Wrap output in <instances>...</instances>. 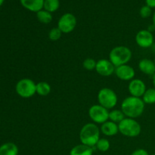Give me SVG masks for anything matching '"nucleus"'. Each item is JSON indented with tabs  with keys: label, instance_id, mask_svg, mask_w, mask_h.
<instances>
[{
	"label": "nucleus",
	"instance_id": "1",
	"mask_svg": "<svg viewBox=\"0 0 155 155\" xmlns=\"http://www.w3.org/2000/svg\"><path fill=\"white\" fill-rule=\"evenodd\" d=\"M145 104L142 98L129 96L121 103V110L127 117L136 118L142 116L145 110Z\"/></svg>",
	"mask_w": 155,
	"mask_h": 155
},
{
	"label": "nucleus",
	"instance_id": "2",
	"mask_svg": "<svg viewBox=\"0 0 155 155\" xmlns=\"http://www.w3.org/2000/svg\"><path fill=\"white\" fill-rule=\"evenodd\" d=\"M100 128L94 123H89L83 126L80 132V140L81 144L87 146L94 147L100 139Z\"/></svg>",
	"mask_w": 155,
	"mask_h": 155
},
{
	"label": "nucleus",
	"instance_id": "3",
	"mask_svg": "<svg viewBox=\"0 0 155 155\" xmlns=\"http://www.w3.org/2000/svg\"><path fill=\"white\" fill-rule=\"evenodd\" d=\"M133 53L130 48L124 45L116 46L111 49L109 54V60L115 68L121 65L127 64L131 60Z\"/></svg>",
	"mask_w": 155,
	"mask_h": 155
},
{
	"label": "nucleus",
	"instance_id": "4",
	"mask_svg": "<svg viewBox=\"0 0 155 155\" xmlns=\"http://www.w3.org/2000/svg\"><path fill=\"white\" fill-rule=\"evenodd\" d=\"M119 133L129 138H135L139 136L142 127L139 123L133 118L126 117L118 124Z\"/></svg>",
	"mask_w": 155,
	"mask_h": 155
},
{
	"label": "nucleus",
	"instance_id": "5",
	"mask_svg": "<svg viewBox=\"0 0 155 155\" xmlns=\"http://www.w3.org/2000/svg\"><path fill=\"white\" fill-rule=\"evenodd\" d=\"M98 101L100 105L107 110L113 109L118 101L117 95L113 89L110 88H102L98 92Z\"/></svg>",
	"mask_w": 155,
	"mask_h": 155
},
{
	"label": "nucleus",
	"instance_id": "6",
	"mask_svg": "<svg viewBox=\"0 0 155 155\" xmlns=\"http://www.w3.org/2000/svg\"><path fill=\"white\" fill-rule=\"evenodd\" d=\"M15 89L18 95L21 98H31L36 93V83L30 79L24 78L18 82Z\"/></svg>",
	"mask_w": 155,
	"mask_h": 155
},
{
	"label": "nucleus",
	"instance_id": "7",
	"mask_svg": "<svg viewBox=\"0 0 155 155\" xmlns=\"http://www.w3.org/2000/svg\"><path fill=\"white\" fill-rule=\"evenodd\" d=\"M89 116L95 124H102L109 120V111L103 106L94 104L89 109Z\"/></svg>",
	"mask_w": 155,
	"mask_h": 155
},
{
	"label": "nucleus",
	"instance_id": "8",
	"mask_svg": "<svg viewBox=\"0 0 155 155\" xmlns=\"http://www.w3.org/2000/svg\"><path fill=\"white\" fill-rule=\"evenodd\" d=\"M77 18L73 14L65 13L62 15L58 22V27L62 33H70L77 26Z\"/></svg>",
	"mask_w": 155,
	"mask_h": 155
},
{
	"label": "nucleus",
	"instance_id": "9",
	"mask_svg": "<svg viewBox=\"0 0 155 155\" xmlns=\"http://www.w3.org/2000/svg\"><path fill=\"white\" fill-rule=\"evenodd\" d=\"M136 42L139 47L143 48H150L154 43V36L148 30H141L136 33Z\"/></svg>",
	"mask_w": 155,
	"mask_h": 155
},
{
	"label": "nucleus",
	"instance_id": "10",
	"mask_svg": "<svg viewBox=\"0 0 155 155\" xmlns=\"http://www.w3.org/2000/svg\"><path fill=\"white\" fill-rule=\"evenodd\" d=\"M115 67L110 62V60L107 59H100L97 61L95 71L99 75L102 77H110L112 74H114Z\"/></svg>",
	"mask_w": 155,
	"mask_h": 155
},
{
	"label": "nucleus",
	"instance_id": "11",
	"mask_svg": "<svg viewBox=\"0 0 155 155\" xmlns=\"http://www.w3.org/2000/svg\"><path fill=\"white\" fill-rule=\"evenodd\" d=\"M146 89L145 83L140 79H133L129 83L128 90L131 96L142 98Z\"/></svg>",
	"mask_w": 155,
	"mask_h": 155
},
{
	"label": "nucleus",
	"instance_id": "12",
	"mask_svg": "<svg viewBox=\"0 0 155 155\" xmlns=\"http://www.w3.org/2000/svg\"><path fill=\"white\" fill-rule=\"evenodd\" d=\"M114 74L118 78L123 81H131L136 75V72L133 67L128 64L121 65L115 68Z\"/></svg>",
	"mask_w": 155,
	"mask_h": 155
},
{
	"label": "nucleus",
	"instance_id": "13",
	"mask_svg": "<svg viewBox=\"0 0 155 155\" xmlns=\"http://www.w3.org/2000/svg\"><path fill=\"white\" fill-rule=\"evenodd\" d=\"M100 131L106 136H116L119 133V127H118V124L116 123L107 120L101 124L100 127Z\"/></svg>",
	"mask_w": 155,
	"mask_h": 155
},
{
	"label": "nucleus",
	"instance_id": "14",
	"mask_svg": "<svg viewBox=\"0 0 155 155\" xmlns=\"http://www.w3.org/2000/svg\"><path fill=\"white\" fill-rule=\"evenodd\" d=\"M139 69L144 74L154 76L155 74V64L154 61L148 58H143L139 62Z\"/></svg>",
	"mask_w": 155,
	"mask_h": 155
},
{
	"label": "nucleus",
	"instance_id": "15",
	"mask_svg": "<svg viewBox=\"0 0 155 155\" xmlns=\"http://www.w3.org/2000/svg\"><path fill=\"white\" fill-rule=\"evenodd\" d=\"M24 8L32 12H36L43 8L44 0H20Z\"/></svg>",
	"mask_w": 155,
	"mask_h": 155
},
{
	"label": "nucleus",
	"instance_id": "16",
	"mask_svg": "<svg viewBox=\"0 0 155 155\" xmlns=\"http://www.w3.org/2000/svg\"><path fill=\"white\" fill-rule=\"evenodd\" d=\"M93 148L81 144L72 148L70 151V155H92Z\"/></svg>",
	"mask_w": 155,
	"mask_h": 155
},
{
	"label": "nucleus",
	"instance_id": "17",
	"mask_svg": "<svg viewBox=\"0 0 155 155\" xmlns=\"http://www.w3.org/2000/svg\"><path fill=\"white\" fill-rule=\"evenodd\" d=\"M18 148L15 144L12 142L3 144L0 147V155H18Z\"/></svg>",
	"mask_w": 155,
	"mask_h": 155
},
{
	"label": "nucleus",
	"instance_id": "18",
	"mask_svg": "<svg viewBox=\"0 0 155 155\" xmlns=\"http://www.w3.org/2000/svg\"><path fill=\"white\" fill-rule=\"evenodd\" d=\"M51 90V86L47 82L42 81L36 83V94L40 95V96H47L50 94Z\"/></svg>",
	"mask_w": 155,
	"mask_h": 155
},
{
	"label": "nucleus",
	"instance_id": "19",
	"mask_svg": "<svg viewBox=\"0 0 155 155\" xmlns=\"http://www.w3.org/2000/svg\"><path fill=\"white\" fill-rule=\"evenodd\" d=\"M36 18L38 21L43 24H50L52 21V15L51 13L47 12V11L42 9L41 11L36 13Z\"/></svg>",
	"mask_w": 155,
	"mask_h": 155
},
{
	"label": "nucleus",
	"instance_id": "20",
	"mask_svg": "<svg viewBox=\"0 0 155 155\" xmlns=\"http://www.w3.org/2000/svg\"><path fill=\"white\" fill-rule=\"evenodd\" d=\"M124 118H126V116L121 110L114 109L109 111V120L112 122L120 124Z\"/></svg>",
	"mask_w": 155,
	"mask_h": 155
},
{
	"label": "nucleus",
	"instance_id": "21",
	"mask_svg": "<svg viewBox=\"0 0 155 155\" xmlns=\"http://www.w3.org/2000/svg\"><path fill=\"white\" fill-rule=\"evenodd\" d=\"M60 7V1L59 0H44V10L52 13L55 12Z\"/></svg>",
	"mask_w": 155,
	"mask_h": 155
},
{
	"label": "nucleus",
	"instance_id": "22",
	"mask_svg": "<svg viewBox=\"0 0 155 155\" xmlns=\"http://www.w3.org/2000/svg\"><path fill=\"white\" fill-rule=\"evenodd\" d=\"M142 99L145 102V104H155V89L154 88H150L146 89L144 93Z\"/></svg>",
	"mask_w": 155,
	"mask_h": 155
},
{
	"label": "nucleus",
	"instance_id": "23",
	"mask_svg": "<svg viewBox=\"0 0 155 155\" xmlns=\"http://www.w3.org/2000/svg\"><path fill=\"white\" fill-rule=\"evenodd\" d=\"M110 146V142L107 139H101L100 138L95 147L101 152H106L109 150Z\"/></svg>",
	"mask_w": 155,
	"mask_h": 155
},
{
	"label": "nucleus",
	"instance_id": "24",
	"mask_svg": "<svg viewBox=\"0 0 155 155\" xmlns=\"http://www.w3.org/2000/svg\"><path fill=\"white\" fill-rule=\"evenodd\" d=\"M62 35V32L59 30L58 27H54V28L51 29L49 32H48V39L51 41H53V42H55V41H58V39H61Z\"/></svg>",
	"mask_w": 155,
	"mask_h": 155
},
{
	"label": "nucleus",
	"instance_id": "25",
	"mask_svg": "<svg viewBox=\"0 0 155 155\" xmlns=\"http://www.w3.org/2000/svg\"><path fill=\"white\" fill-rule=\"evenodd\" d=\"M96 63L97 61L95 59L92 58H88L85 59L84 61L83 62V67L87 71H93V70H95Z\"/></svg>",
	"mask_w": 155,
	"mask_h": 155
},
{
	"label": "nucleus",
	"instance_id": "26",
	"mask_svg": "<svg viewBox=\"0 0 155 155\" xmlns=\"http://www.w3.org/2000/svg\"><path fill=\"white\" fill-rule=\"evenodd\" d=\"M152 13V11L151 8L148 5H144L141 8L140 11H139V14H140V16L142 18H149L151 15Z\"/></svg>",
	"mask_w": 155,
	"mask_h": 155
},
{
	"label": "nucleus",
	"instance_id": "27",
	"mask_svg": "<svg viewBox=\"0 0 155 155\" xmlns=\"http://www.w3.org/2000/svg\"><path fill=\"white\" fill-rule=\"evenodd\" d=\"M131 155H149V154L146 150L143 149V148H139V149L135 150Z\"/></svg>",
	"mask_w": 155,
	"mask_h": 155
},
{
	"label": "nucleus",
	"instance_id": "28",
	"mask_svg": "<svg viewBox=\"0 0 155 155\" xmlns=\"http://www.w3.org/2000/svg\"><path fill=\"white\" fill-rule=\"evenodd\" d=\"M146 2V5L149 6L151 8H155V0H145Z\"/></svg>",
	"mask_w": 155,
	"mask_h": 155
},
{
	"label": "nucleus",
	"instance_id": "29",
	"mask_svg": "<svg viewBox=\"0 0 155 155\" xmlns=\"http://www.w3.org/2000/svg\"><path fill=\"white\" fill-rule=\"evenodd\" d=\"M154 30H155V26L154 25V24H152L151 26H149V27H148V31H150V32L154 31Z\"/></svg>",
	"mask_w": 155,
	"mask_h": 155
},
{
	"label": "nucleus",
	"instance_id": "30",
	"mask_svg": "<svg viewBox=\"0 0 155 155\" xmlns=\"http://www.w3.org/2000/svg\"><path fill=\"white\" fill-rule=\"evenodd\" d=\"M152 81H153V85H154V88L155 89V74H154V76H153Z\"/></svg>",
	"mask_w": 155,
	"mask_h": 155
},
{
	"label": "nucleus",
	"instance_id": "31",
	"mask_svg": "<svg viewBox=\"0 0 155 155\" xmlns=\"http://www.w3.org/2000/svg\"><path fill=\"white\" fill-rule=\"evenodd\" d=\"M152 21H153V24L155 26V12L153 15V18H152Z\"/></svg>",
	"mask_w": 155,
	"mask_h": 155
},
{
	"label": "nucleus",
	"instance_id": "32",
	"mask_svg": "<svg viewBox=\"0 0 155 155\" xmlns=\"http://www.w3.org/2000/svg\"><path fill=\"white\" fill-rule=\"evenodd\" d=\"M3 2H4V0H0V6H1L2 5Z\"/></svg>",
	"mask_w": 155,
	"mask_h": 155
},
{
	"label": "nucleus",
	"instance_id": "33",
	"mask_svg": "<svg viewBox=\"0 0 155 155\" xmlns=\"http://www.w3.org/2000/svg\"><path fill=\"white\" fill-rule=\"evenodd\" d=\"M154 64H155V58H154Z\"/></svg>",
	"mask_w": 155,
	"mask_h": 155
},
{
	"label": "nucleus",
	"instance_id": "34",
	"mask_svg": "<svg viewBox=\"0 0 155 155\" xmlns=\"http://www.w3.org/2000/svg\"><path fill=\"white\" fill-rule=\"evenodd\" d=\"M151 155H155V154H151Z\"/></svg>",
	"mask_w": 155,
	"mask_h": 155
}]
</instances>
